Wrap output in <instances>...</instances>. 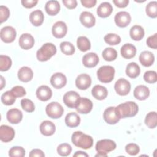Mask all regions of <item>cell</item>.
Segmentation results:
<instances>
[{
	"instance_id": "obj_22",
	"label": "cell",
	"mask_w": 157,
	"mask_h": 157,
	"mask_svg": "<svg viewBox=\"0 0 157 157\" xmlns=\"http://www.w3.org/2000/svg\"><path fill=\"white\" fill-rule=\"evenodd\" d=\"M134 96L140 101L145 100L150 95V90L145 85H138L134 90Z\"/></svg>"
},
{
	"instance_id": "obj_10",
	"label": "cell",
	"mask_w": 157,
	"mask_h": 157,
	"mask_svg": "<svg viewBox=\"0 0 157 157\" xmlns=\"http://www.w3.org/2000/svg\"><path fill=\"white\" fill-rule=\"evenodd\" d=\"M67 25L64 21H58L55 23L52 26V34L56 38H63L67 33Z\"/></svg>"
},
{
	"instance_id": "obj_23",
	"label": "cell",
	"mask_w": 157,
	"mask_h": 157,
	"mask_svg": "<svg viewBox=\"0 0 157 157\" xmlns=\"http://www.w3.org/2000/svg\"><path fill=\"white\" fill-rule=\"evenodd\" d=\"M39 129L42 134L45 136H50L55 133L56 128L53 122L45 120L40 124Z\"/></svg>"
},
{
	"instance_id": "obj_18",
	"label": "cell",
	"mask_w": 157,
	"mask_h": 157,
	"mask_svg": "<svg viewBox=\"0 0 157 157\" xmlns=\"http://www.w3.org/2000/svg\"><path fill=\"white\" fill-rule=\"evenodd\" d=\"M6 117L10 123L18 124L22 120L23 113L21 111L18 109H11L7 111Z\"/></svg>"
},
{
	"instance_id": "obj_17",
	"label": "cell",
	"mask_w": 157,
	"mask_h": 157,
	"mask_svg": "<svg viewBox=\"0 0 157 157\" xmlns=\"http://www.w3.org/2000/svg\"><path fill=\"white\" fill-rule=\"evenodd\" d=\"M20 47L24 50L31 48L34 44V37L28 33H24L21 35L18 40Z\"/></svg>"
},
{
	"instance_id": "obj_31",
	"label": "cell",
	"mask_w": 157,
	"mask_h": 157,
	"mask_svg": "<svg viewBox=\"0 0 157 157\" xmlns=\"http://www.w3.org/2000/svg\"><path fill=\"white\" fill-rule=\"evenodd\" d=\"M66 124L70 128H75L79 125L80 123V118L78 115L75 112H70L67 113L65 117Z\"/></svg>"
},
{
	"instance_id": "obj_49",
	"label": "cell",
	"mask_w": 157,
	"mask_h": 157,
	"mask_svg": "<svg viewBox=\"0 0 157 157\" xmlns=\"http://www.w3.org/2000/svg\"><path fill=\"white\" fill-rule=\"evenodd\" d=\"M147 45L151 48L156 49L157 48V34L155 33L153 36L148 37L147 39Z\"/></svg>"
},
{
	"instance_id": "obj_51",
	"label": "cell",
	"mask_w": 157,
	"mask_h": 157,
	"mask_svg": "<svg viewBox=\"0 0 157 157\" xmlns=\"http://www.w3.org/2000/svg\"><path fill=\"white\" fill-rule=\"evenodd\" d=\"M63 3L68 9H74L77 6V2L76 0H63Z\"/></svg>"
},
{
	"instance_id": "obj_15",
	"label": "cell",
	"mask_w": 157,
	"mask_h": 157,
	"mask_svg": "<svg viewBox=\"0 0 157 157\" xmlns=\"http://www.w3.org/2000/svg\"><path fill=\"white\" fill-rule=\"evenodd\" d=\"M67 82L66 77L61 72L53 74L50 78L51 85L56 89H60L64 87Z\"/></svg>"
},
{
	"instance_id": "obj_47",
	"label": "cell",
	"mask_w": 157,
	"mask_h": 157,
	"mask_svg": "<svg viewBox=\"0 0 157 157\" xmlns=\"http://www.w3.org/2000/svg\"><path fill=\"white\" fill-rule=\"evenodd\" d=\"M10 15V11L9 9L4 6H0V20L1 23L6 21Z\"/></svg>"
},
{
	"instance_id": "obj_43",
	"label": "cell",
	"mask_w": 157,
	"mask_h": 157,
	"mask_svg": "<svg viewBox=\"0 0 157 157\" xmlns=\"http://www.w3.org/2000/svg\"><path fill=\"white\" fill-rule=\"evenodd\" d=\"M9 155L11 157H23L25 155V150L21 147H13L9 150Z\"/></svg>"
},
{
	"instance_id": "obj_41",
	"label": "cell",
	"mask_w": 157,
	"mask_h": 157,
	"mask_svg": "<svg viewBox=\"0 0 157 157\" xmlns=\"http://www.w3.org/2000/svg\"><path fill=\"white\" fill-rule=\"evenodd\" d=\"M104 41L110 45H116L120 43L121 38L120 37L113 33H109L106 34L104 37Z\"/></svg>"
},
{
	"instance_id": "obj_38",
	"label": "cell",
	"mask_w": 157,
	"mask_h": 157,
	"mask_svg": "<svg viewBox=\"0 0 157 157\" xmlns=\"http://www.w3.org/2000/svg\"><path fill=\"white\" fill-rule=\"evenodd\" d=\"M145 11L148 17L155 18L157 17V2L156 1L150 2L146 6Z\"/></svg>"
},
{
	"instance_id": "obj_28",
	"label": "cell",
	"mask_w": 157,
	"mask_h": 157,
	"mask_svg": "<svg viewBox=\"0 0 157 157\" xmlns=\"http://www.w3.org/2000/svg\"><path fill=\"white\" fill-rule=\"evenodd\" d=\"M91 93L95 99L98 100H103L107 96L108 91L105 86L100 85H96L93 88Z\"/></svg>"
},
{
	"instance_id": "obj_45",
	"label": "cell",
	"mask_w": 157,
	"mask_h": 157,
	"mask_svg": "<svg viewBox=\"0 0 157 157\" xmlns=\"http://www.w3.org/2000/svg\"><path fill=\"white\" fill-rule=\"evenodd\" d=\"M144 80L148 83H154L157 81L156 72L154 71H146L144 75Z\"/></svg>"
},
{
	"instance_id": "obj_6",
	"label": "cell",
	"mask_w": 157,
	"mask_h": 157,
	"mask_svg": "<svg viewBox=\"0 0 157 157\" xmlns=\"http://www.w3.org/2000/svg\"><path fill=\"white\" fill-rule=\"evenodd\" d=\"M117 145L114 141L110 139H102L97 142L96 150L98 152L109 153L116 148Z\"/></svg>"
},
{
	"instance_id": "obj_20",
	"label": "cell",
	"mask_w": 157,
	"mask_h": 157,
	"mask_svg": "<svg viewBox=\"0 0 157 157\" xmlns=\"http://www.w3.org/2000/svg\"><path fill=\"white\" fill-rule=\"evenodd\" d=\"M37 98L42 101L49 100L52 96V90L47 85H41L36 90Z\"/></svg>"
},
{
	"instance_id": "obj_30",
	"label": "cell",
	"mask_w": 157,
	"mask_h": 157,
	"mask_svg": "<svg viewBox=\"0 0 157 157\" xmlns=\"http://www.w3.org/2000/svg\"><path fill=\"white\" fill-rule=\"evenodd\" d=\"M46 12L50 15H56L60 10V5L58 1L51 0L46 2L45 6Z\"/></svg>"
},
{
	"instance_id": "obj_55",
	"label": "cell",
	"mask_w": 157,
	"mask_h": 157,
	"mask_svg": "<svg viewBox=\"0 0 157 157\" xmlns=\"http://www.w3.org/2000/svg\"><path fill=\"white\" fill-rule=\"evenodd\" d=\"M74 156H85V157H88V155L84 152V151H76L74 155Z\"/></svg>"
},
{
	"instance_id": "obj_35",
	"label": "cell",
	"mask_w": 157,
	"mask_h": 157,
	"mask_svg": "<svg viewBox=\"0 0 157 157\" xmlns=\"http://www.w3.org/2000/svg\"><path fill=\"white\" fill-rule=\"evenodd\" d=\"M145 124L150 129L156 128L157 125V115L156 112H150L145 117Z\"/></svg>"
},
{
	"instance_id": "obj_12",
	"label": "cell",
	"mask_w": 157,
	"mask_h": 157,
	"mask_svg": "<svg viewBox=\"0 0 157 157\" xmlns=\"http://www.w3.org/2000/svg\"><path fill=\"white\" fill-rule=\"evenodd\" d=\"M103 118L105 121L110 124H116L120 120V118L116 112L115 107L107 108L104 112Z\"/></svg>"
},
{
	"instance_id": "obj_39",
	"label": "cell",
	"mask_w": 157,
	"mask_h": 157,
	"mask_svg": "<svg viewBox=\"0 0 157 157\" xmlns=\"http://www.w3.org/2000/svg\"><path fill=\"white\" fill-rule=\"evenodd\" d=\"M60 49L61 52L66 55H72L75 52V47L73 44L69 42H62L60 44Z\"/></svg>"
},
{
	"instance_id": "obj_36",
	"label": "cell",
	"mask_w": 157,
	"mask_h": 157,
	"mask_svg": "<svg viewBox=\"0 0 157 157\" xmlns=\"http://www.w3.org/2000/svg\"><path fill=\"white\" fill-rule=\"evenodd\" d=\"M1 102L6 105H12L15 100H16V97L14 95V94L12 93V91H7L4 92L1 97Z\"/></svg>"
},
{
	"instance_id": "obj_13",
	"label": "cell",
	"mask_w": 157,
	"mask_h": 157,
	"mask_svg": "<svg viewBox=\"0 0 157 157\" xmlns=\"http://www.w3.org/2000/svg\"><path fill=\"white\" fill-rule=\"evenodd\" d=\"M93 108L91 101L86 98H80L75 107L77 111L80 113L86 114L90 112Z\"/></svg>"
},
{
	"instance_id": "obj_27",
	"label": "cell",
	"mask_w": 157,
	"mask_h": 157,
	"mask_svg": "<svg viewBox=\"0 0 157 157\" xmlns=\"http://www.w3.org/2000/svg\"><path fill=\"white\" fill-rule=\"evenodd\" d=\"M139 61L144 66L149 67L154 63L155 56L151 52L144 51L139 55Z\"/></svg>"
},
{
	"instance_id": "obj_5",
	"label": "cell",
	"mask_w": 157,
	"mask_h": 157,
	"mask_svg": "<svg viewBox=\"0 0 157 157\" xmlns=\"http://www.w3.org/2000/svg\"><path fill=\"white\" fill-rule=\"evenodd\" d=\"M45 112L50 118L57 119L63 115L64 109L59 103L57 102H52L46 106Z\"/></svg>"
},
{
	"instance_id": "obj_14",
	"label": "cell",
	"mask_w": 157,
	"mask_h": 157,
	"mask_svg": "<svg viewBox=\"0 0 157 157\" xmlns=\"http://www.w3.org/2000/svg\"><path fill=\"white\" fill-rule=\"evenodd\" d=\"M14 136L15 131L13 128L4 124L0 126V139L2 142H10L13 139Z\"/></svg>"
},
{
	"instance_id": "obj_40",
	"label": "cell",
	"mask_w": 157,
	"mask_h": 157,
	"mask_svg": "<svg viewBox=\"0 0 157 157\" xmlns=\"http://www.w3.org/2000/svg\"><path fill=\"white\" fill-rule=\"evenodd\" d=\"M12 66V60L7 55H0V70L1 71H6L10 69Z\"/></svg>"
},
{
	"instance_id": "obj_46",
	"label": "cell",
	"mask_w": 157,
	"mask_h": 157,
	"mask_svg": "<svg viewBox=\"0 0 157 157\" xmlns=\"http://www.w3.org/2000/svg\"><path fill=\"white\" fill-rule=\"evenodd\" d=\"M125 150L127 153L131 156H135L137 155L140 151L139 147L134 143H130L126 145Z\"/></svg>"
},
{
	"instance_id": "obj_54",
	"label": "cell",
	"mask_w": 157,
	"mask_h": 157,
	"mask_svg": "<svg viewBox=\"0 0 157 157\" xmlns=\"http://www.w3.org/2000/svg\"><path fill=\"white\" fill-rule=\"evenodd\" d=\"M80 2L83 6L90 8L94 7L96 5L97 1L96 0H81Z\"/></svg>"
},
{
	"instance_id": "obj_21",
	"label": "cell",
	"mask_w": 157,
	"mask_h": 157,
	"mask_svg": "<svg viewBox=\"0 0 157 157\" xmlns=\"http://www.w3.org/2000/svg\"><path fill=\"white\" fill-rule=\"evenodd\" d=\"M81 23L86 28H91L95 25L96 19L94 16L90 12L84 11L80 15Z\"/></svg>"
},
{
	"instance_id": "obj_56",
	"label": "cell",
	"mask_w": 157,
	"mask_h": 157,
	"mask_svg": "<svg viewBox=\"0 0 157 157\" xmlns=\"http://www.w3.org/2000/svg\"><path fill=\"white\" fill-rule=\"evenodd\" d=\"M5 85H6V81H5V80L4 79L3 77L1 75V88H0V89L2 90Z\"/></svg>"
},
{
	"instance_id": "obj_48",
	"label": "cell",
	"mask_w": 157,
	"mask_h": 157,
	"mask_svg": "<svg viewBox=\"0 0 157 157\" xmlns=\"http://www.w3.org/2000/svg\"><path fill=\"white\" fill-rule=\"evenodd\" d=\"M16 98H21L26 94V90L21 86H15L11 90Z\"/></svg>"
},
{
	"instance_id": "obj_50",
	"label": "cell",
	"mask_w": 157,
	"mask_h": 157,
	"mask_svg": "<svg viewBox=\"0 0 157 157\" xmlns=\"http://www.w3.org/2000/svg\"><path fill=\"white\" fill-rule=\"evenodd\" d=\"M23 7L26 8H32L34 7L38 2L37 0H22L21 1Z\"/></svg>"
},
{
	"instance_id": "obj_57",
	"label": "cell",
	"mask_w": 157,
	"mask_h": 157,
	"mask_svg": "<svg viewBox=\"0 0 157 157\" xmlns=\"http://www.w3.org/2000/svg\"><path fill=\"white\" fill-rule=\"evenodd\" d=\"M95 156H101V157L107 156V153L104 152H98V153L95 155Z\"/></svg>"
},
{
	"instance_id": "obj_16",
	"label": "cell",
	"mask_w": 157,
	"mask_h": 157,
	"mask_svg": "<svg viewBox=\"0 0 157 157\" xmlns=\"http://www.w3.org/2000/svg\"><path fill=\"white\" fill-rule=\"evenodd\" d=\"M91 84V78L88 74H81L75 79L76 86L82 90L88 89Z\"/></svg>"
},
{
	"instance_id": "obj_4",
	"label": "cell",
	"mask_w": 157,
	"mask_h": 157,
	"mask_svg": "<svg viewBox=\"0 0 157 157\" xmlns=\"http://www.w3.org/2000/svg\"><path fill=\"white\" fill-rule=\"evenodd\" d=\"M115 69L111 66H103L97 71L98 80L102 83H109L114 78Z\"/></svg>"
},
{
	"instance_id": "obj_34",
	"label": "cell",
	"mask_w": 157,
	"mask_h": 157,
	"mask_svg": "<svg viewBox=\"0 0 157 157\" xmlns=\"http://www.w3.org/2000/svg\"><path fill=\"white\" fill-rule=\"evenodd\" d=\"M77 45L82 52H86L90 49L91 43L89 39L85 36H80L77 40Z\"/></svg>"
},
{
	"instance_id": "obj_11",
	"label": "cell",
	"mask_w": 157,
	"mask_h": 157,
	"mask_svg": "<svg viewBox=\"0 0 157 157\" xmlns=\"http://www.w3.org/2000/svg\"><path fill=\"white\" fill-rule=\"evenodd\" d=\"M115 24L120 27L124 28L127 26L131 21V17L130 14L125 11H121L116 13L115 18Z\"/></svg>"
},
{
	"instance_id": "obj_19",
	"label": "cell",
	"mask_w": 157,
	"mask_h": 157,
	"mask_svg": "<svg viewBox=\"0 0 157 157\" xmlns=\"http://www.w3.org/2000/svg\"><path fill=\"white\" fill-rule=\"evenodd\" d=\"M99 62V57L95 53L90 52L85 54L82 58L83 64L86 67H95Z\"/></svg>"
},
{
	"instance_id": "obj_8",
	"label": "cell",
	"mask_w": 157,
	"mask_h": 157,
	"mask_svg": "<svg viewBox=\"0 0 157 157\" xmlns=\"http://www.w3.org/2000/svg\"><path fill=\"white\" fill-rule=\"evenodd\" d=\"M80 98L79 94L74 91H69L65 93L63 96L64 103L69 108H75Z\"/></svg>"
},
{
	"instance_id": "obj_52",
	"label": "cell",
	"mask_w": 157,
	"mask_h": 157,
	"mask_svg": "<svg viewBox=\"0 0 157 157\" xmlns=\"http://www.w3.org/2000/svg\"><path fill=\"white\" fill-rule=\"evenodd\" d=\"M29 156L30 157H34V156L44 157V156H45V154L41 150L36 148V149H33L31 151Z\"/></svg>"
},
{
	"instance_id": "obj_24",
	"label": "cell",
	"mask_w": 157,
	"mask_h": 157,
	"mask_svg": "<svg viewBox=\"0 0 157 157\" xmlns=\"http://www.w3.org/2000/svg\"><path fill=\"white\" fill-rule=\"evenodd\" d=\"M113 7L108 2H102L97 8V14L101 18L108 17L112 12Z\"/></svg>"
},
{
	"instance_id": "obj_53",
	"label": "cell",
	"mask_w": 157,
	"mask_h": 157,
	"mask_svg": "<svg viewBox=\"0 0 157 157\" xmlns=\"http://www.w3.org/2000/svg\"><path fill=\"white\" fill-rule=\"evenodd\" d=\"M113 2L115 5L120 8H124L126 7L129 3L128 0H113Z\"/></svg>"
},
{
	"instance_id": "obj_32",
	"label": "cell",
	"mask_w": 157,
	"mask_h": 157,
	"mask_svg": "<svg viewBox=\"0 0 157 157\" xmlns=\"http://www.w3.org/2000/svg\"><path fill=\"white\" fill-rule=\"evenodd\" d=\"M131 37L136 41L140 40L144 36L145 33L143 28L140 25L133 26L129 31Z\"/></svg>"
},
{
	"instance_id": "obj_9",
	"label": "cell",
	"mask_w": 157,
	"mask_h": 157,
	"mask_svg": "<svg viewBox=\"0 0 157 157\" xmlns=\"http://www.w3.org/2000/svg\"><path fill=\"white\" fill-rule=\"evenodd\" d=\"M114 88L118 94L120 96H126L131 90V84L127 80L124 78H120L115 82Z\"/></svg>"
},
{
	"instance_id": "obj_1",
	"label": "cell",
	"mask_w": 157,
	"mask_h": 157,
	"mask_svg": "<svg viewBox=\"0 0 157 157\" xmlns=\"http://www.w3.org/2000/svg\"><path fill=\"white\" fill-rule=\"evenodd\" d=\"M116 112L120 118L135 116L139 110L137 104L132 101H128L115 107Z\"/></svg>"
},
{
	"instance_id": "obj_3",
	"label": "cell",
	"mask_w": 157,
	"mask_h": 157,
	"mask_svg": "<svg viewBox=\"0 0 157 157\" xmlns=\"http://www.w3.org/2000/svg\"><path fill=\"white\" fill-rule=\"evenodd\" d=\"M56 53V47L52 43H45L36 53V56L40 61H46L48 60Z\"/></svg>"
},
{
	"instance_id": "obj_44",
	"label": "cell",
	"mask_w": 157,
	"mask_h": 157,
	"mask_svg": "<svg viewBox=\"0 0 157 157\" xmlns=\"http://www.w3.org/2000/svg\"><path fill=\"white\" fill-rule=\"evenodd\" d=\"M20 103L22 109L27 112H33L35 109L34 104L30 99H22Z\"/></svg>"
},
{
	"instance_id": "obj_42",
	"label": "cell",
	"mask_w": 157,
	"mask_h": 157,
	"mask_svg": "<svg viewBox=\"0 0 157 157\" xmlns=\"http://www.w3.org/2000/svg\"><path fill=\"white\" fill-rule=\"evenodd\" d=\"M72 151L71 146L67 143H63L59 145L57 147L58 153L62 156H67L71 154Z\"/></svg>"
},
{
	"instance_id": "obj_37",
	"label": "cell",
	"mask_w": 157,
	"mask_h": 157,
	"mask_svg": "<svg viewBox=\"0 0 157 157\" xmlns=\"http://www.w3.org/2000/svg\"><path fill=\"white\" fill-rule=\"evenodd\" d=\"M102 55L103 58L107 61H112L115 60L117 57V52L115 49L112 47H107L105 48L102 53Z\"/></svg>"
},
{
	"instance_id": "obj_29",
	"label": "cell",
	"mask_w": 157,
	"mask_h": 157,
	"mask_svg": "<svg viewBox=\"0 0 157 157\" xmlns=\"http://www.w3.org/2000/svg\"><path fill=\"white\" fill-rule=\"evenodd\" d=\"M44 20V15L40 10H36L33 11L29 15V20L31 23L35 26H40Z\"/></svg>"
},
{
	"instance_id": "obj_7",
	"label": "cell",
	"mask_w": 157,
	"mask_h": 157,
	"mask_svg": "<svg viewBox=\"0 0 157 157\" xmlns=\"http://www.w3.org/2000/svg\"><path fill=\"white\" fill-rule=\"evenodd\" d=\"M17 33L15 29L10 26L3 27L1 29L0 37L1 39L5 43L12 42L16 37Z\"/></svg>"
},
{
	"instance_id": "obj_2",
	"label": "cell",
	"mask_w": 157,
	"mask_h": 157,
	"mask_svg": "<svg viewBox=\"0 0 157 157\" xmlns=\"http://www.w3.org/2000/svg\"><path fill=\"white\" fill-rule=\"evenodd\" d=\"M71 140L75 146L83 149L90 148L93 144V139L91 136L81 131H75L72 135Z\"/></svg>"
},
{
	"instance_id": "obj_25",
	"label": "cell",
	"mask_w": 157,
	"mask_h": 157,
	"mask_svg": "<svg viewBox=\"0 0 157 157\" xmlns=\"http://www.w3.org/2000/svg\"><path fill=\"white\" fill-rule=\"evenodd\" d=\"M18 77L23 82H28L33 77V72L30 67L23 66L18 70Z\"/></svg>"
},
{
	"instance_id": "obj_26",
	"label": "cell",
	"mask_w": 157,
	"mask_h": 157,
	"mask_svg": "<svg viewBox=\"0 0 157 157\" xmlns=\"http://www.w3.org/2000/svg\"><path fill=\"white\" fill-rule=\"evenodd\" d=\"M121 56L126 59H130L135 56L136 53V48L131 44H124L120 50Z\"/></svg>"
},
{
	"instance_id": "obj_33",
	"label": "cell",
	"mask_w": 157,
	"mask_h": 157,
	"mask_svg": "<svg viewBox=\"0 0 157 157\" xmlns=\"http://www.w3.org/2000/svg\"><path fill=\"white\" fill-rule=\"evenodd\" d=\"M140 69L139 66L135 62L129 63L126 68V74L130 78H136L140 74Z\"/></svg>"
}]
</instances>
